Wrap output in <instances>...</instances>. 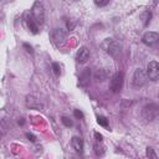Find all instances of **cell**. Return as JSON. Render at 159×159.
Instances as JSON below:
<instances>
[{"label":"cell","instance_id":"10","mask_svg":"<svg viewBox=\"0 0 159 159\" xmlns=\"http://www.w3.org/2000/svg\"><path fill=\"white\" fill-rule=\"evenodd\" d=\"M88 58H89V50H88L86 46L81 47V48L77 51V55H76L77 62L82 65V63H86V62L88 61Z\"/></svg>","mask_w":159,"mask_h":159},{"label":"cell","instance_id":"21","mask_svg":"<svg viewBox=\"0 0 159 159\" xmlns=\"http://www.w3.org/2000/svg\"><path fill=\"white\" fill-rule=\"evenodd\" d=\"M147 157H149V158H157V154L154 153V150L152 148H147Z\"/></svg>","mask_w":159,"mask_h":159},{"label":"cell","instance_id":"16","mask_svg":"<svg viewBox=\"0 0 159 159\" xmlns=\"http://www.w3.org/2000/svg\"><path fill=\"white\" fill-rule=\"evenodd\" d=\"M93 148H94V153H96V155H98V157L103 155L104 152H106V150H104V147L101 144V142H99V143H96Z\"/></svg>","mask_w":159,"mask_h":159},{"label":"cell","instance_id":"17","mask_svg":"<svg viewBox=\"0 0 159 159\" xmlns=\"http://www.w3.org/2000/svg\"><path fill=\"white\" fill-rule=\"evenodd\" d=\"M97 122H98V124H101L102 127H107V125H108L107 118L103 117V116H98V117H97Z\"/></svg>","mask_w":159,"mask_h":159},{"label":"cell","instance_id":"22","mask_svg":"<svg viewBox=\"0 0 159 159\" xmlns=\"http://www.w3.org/2000/svg\"><path fill=\"white\" fill-rule=\"evenodd\" d=\"M75 117H77V118H83V113L81 112V111H78V109H75Z\"/></svg>","mask_w":159,"mask_h":159},{"label":"cell","instance_id":"7","mask_svg":"<svg viewBox=\"0 0 159 159\" xmlns=\"http://www.w3.org/2000/svg\"><path fill=\"white\" fill-rule=\"evenodd\" d=\"M52 41L56 46H62L66 42V32L62 29H55L52 31Z\"/></svg>","mask_w":159,"mask_h":159},{"label":"cell","instance_id":"2","mask_svg":"<svg viewBox=\"0 0 159 159\" xmlns=\"http://www.w3.org/2000/svg\"><path fill=\"white\" fill-rule=\"evenodd\" d=\"M123 81H124V75L123 72H116L112 78H111V83H109V87L112 89V92L117 93L122 89L123 87Z\"/></svg>","mask_w":159,"mask_h":159},{"label":"cell","instance_id":"13","mask_svg":"<svg viewBox=\"0 0 159 159\" xmlns=\"http://www.w3.org/2000/svg\"><path fill=\"white\" fill-rule=\"evenodd\" d=\"M27 106L30 108H36V109L42 108V104L40 102H37V99H35L34 97H27Z\"/></svg>","mask_w":159,"mask_h":159},{"label":"cell","instance_id":"11","mask_svg":"<svg viewBox=\"0 0 159 159\" xmlns=\"http://www.w3.org/2000/svg\"><path fill=\"white\" fill-rule=\"evenodd\" d=\"M89 78H91V70L89 68H84L82 71V73L80 75V78H78V84L81 87H86L88 83H89Z\"/></svg>","mask_w":159,"mask_h":159},{"label":"cell","instance_id":"1","mask_svg":"<svg viewBox=\"0 0 159 159\" xmlns=\"http://www.w3.org/2000/svg\"><path fill=\"white\" fill-rule=\"evenodd\" d=\"M102 48L106 52H108L112 56H114V57H117L119 55V52H120V45L114 39H106L102 42Z\"/></svg>","mask_w":159,"mask_h":159},{"label":"cell","instance_id":"3","mask_svg":"<svg viewBox=\"0 0 159 159\" xmlns=\"http://www.w3.org/2000/svg\"><path fill=\"white\" fill-rule=\"evenodd\" d=\"M31 14L35 17L37 24H40V25L43 24V21H45V10H43V6L40 1H36L34 4V6L31 9Z\"/></svg>","mask_w":159,"mask_h":159},{"label":"cell","instance_id":"9","mask_svg":"<svg viewBox=\"0 0 159 159\" xmlns=\"http://www.w3.org/2000/svg\"><path fill=\"white\" fill-rule=\"evenodd\" d=\"M25 21H26V25H27V27H29V30L32 32V34H37L39 32V24L36 22V20H35V17L32 16V14L30 15V12H26L25 14Z\"/></svg>","mask_w":159,"mask_h":159},{"label":"cell","instance_id":"6","mask_svg":"<svg viewBox=\"0 0 159 159\" xmlns=\"http://www.w3.org/2000/svg\"><path fill=\"white\" fill-rule=\"evenodd\" d=\"M142 41L147 46H155L159 42V34L158 32H152V31L145 32L142 37Z\"/></svg>","mask_w":159,"mask_h":159},{"label":"cell","instance_id":"24","mask_svg":"<svg viewBox=\"0 0 159 159\" xmlns=\"http://www.w3.org/2000/svg\"><path fill=\"white\" fill-rule=\"evenodd\" d=\"M94 137H96V139L98 140V142H102V134H99V133H94Z\"/></svg>","mask_w":159,"mask_h":159},{"label":"cell","instance_id":"5","mask_svg":"<svg viewBox=\"0 0 159 159\" xmlns=\"http://www.w3.org/2000/svg\"><path fill=\"white\" fill-rule=\"evenodd\" d=\"M147 75L143 70L140 68H137L134 71V75H133V84L135 87H140V86H144L147 83Z\"/></svg>","mask_w":159,"mask_h":159},{"label":"cell","instance_id":"12","mask_svg":"<svg viewBox=\"0 0 159 159\" xmlns=\"http://www.w3.org/2000/svg\"><path fill=\"white\" fill-rule=\"evenodd\" d=\"M71 145H72V148L77 152V153H82L83 152V140L81 139V138H78V137H72V139H71Z\"/></svg>","mask_w":159,"mask_h":159},{"label":"cell","instance_id":"15","mask_svg":"<svg viewBox=\"0 0 159 159\" xmlns=\"http://www.w3.org/2000/svg\"><path fill=\"white\" fill-rule=\"evenodd\" d=\"M150 19H152V12L150 11H144L142 15H140V20L143 21V25L144 26H147L148 24H149V21H150Z\"/></svg>","mask_w":159,"mask_h":159},{"label":"cell","instance_id":"19","mask_svg":"<svg viewBox=\"0 0 159 159\" xmlns=\"http://www.w3.org/2000/svg\"><path fill=\"white\" fill-rule=\"evenodd\" d=\"M61 122H62L66 127H72V124H73L72 120H71L68 117H62V118H61Z\"/></svg>","mask_w":159,"mask_h":159},{"label":"cell","instance_id":"14","mask_svg":"<svg viewBox=\"0 0 159 159\" xmlns=\"http://www.w3.org/2000/svg\"><path fill=\"white\" fill-rule=\"evenodd\" d=\"M106 77H107V73H106V71L104 70H97L96 71V73H94V78H96V81H98V82H102L103 80H106Z\"/></svg>","mask_w":159,"mask_h":159},{"label":"cell","instance_id":"23","mask_svg":"<svg viewBox=\"0 0 159 159\" xmlns=\"http://www.w3.org/2000/svg\"><path fill=\"white\" fill-rule=\"evenodd\" d=\"M26 137H27V138H29V140H31V142H35V140H36L35 135H34V134H31V133H26Z\"/></svg>","mask_w":159,"mask_h":159},{"label":"cell","instance_id":"8","mask_svg":"<svg viewBox=\"0 0 159 159\" xmlns=\"http://www.w3.org/2000/svg\"><path fill=\"white\" fill-rule=\"evenodd\" d=\"M159 113V108L155 104H148L144 107L143 109V116L148 119V120H153Z\"/></svg>","mask_w":159,"mask_h":159},{"label":"cell","instance_id":"20","mask_svg":"<svg viewBox=\"0 0 159 159\" xmlns=\"http://www.w3.org/2000/svg\"><path fill=\"white\" fill-rule=\"evenodd\" d=\"M108 2H109V0H94V4H96L97 6H99V7L106 6Z\"/></svg>","mask_w":159,"mask_h":159},{"label":"cell","instance_id":"4","mask_svg":"<svg viewBox=\"0 0 159 159\" xmlns=\"http://www.w3.org/2000/svg\"><path fill=\"white\" fill-rule=\"evenodd\" d=\"M147 76L152 81H158L159 80V63L157 61H152V62L148 63Z\"/></svg>","mask_w":159,"mask_h":159},{"label":"cell","instance_id":"18","mask_svg":"<svg viewBox=\"0 0 159 159\" xmlns=\"http://www.w3.org/2000/svg\"><path fill=\"white\" fill-rule=\"evenodd\" d=\"M52 68H53V73H55L56 76H60L61 68H60V65H58L57 62H53V63H52Z\"/></svg>","mask_w":159,"mask_h":159}]
</instances>
